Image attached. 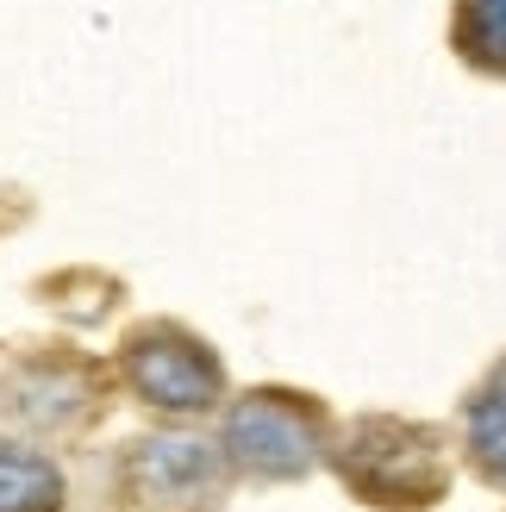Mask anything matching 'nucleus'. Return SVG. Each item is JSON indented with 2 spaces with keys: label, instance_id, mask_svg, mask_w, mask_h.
I'll use <instances>...</instances> for the list:
<instances>
[{
  "label": "nucleus",
  "instance_id": "1",
  "mask_svg": "<svg viewBox=\"0 0 506 512\" xmlns=\"http://www.w3.org/2000/svg\"><path fill=\"white\" fill-rule=\"evenodd\" d=\"M463 32L475 44V57L506 63V0H469V7H463Z\"/></svg>",
  "mask_w": 506,
  "mask_h": 512
},
{
  "label": "nucleus",
  "instance_id": "2",
  "mask_svg": "<svg viewBox=\"0 0 506 512\" xmlns=\"http://www.w3.org/2000/svg\"><path fill=\"white\" fill-rule=\"evenodd\" d=\"M488 456H494L500 475H506V394L488 406Z\"/></svg>",
  "mask_w": 506,
  "mask_h": 512
}]
</instances>
